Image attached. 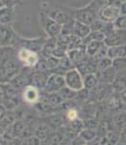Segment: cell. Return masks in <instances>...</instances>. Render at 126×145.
I'll use <instances>...</instances> for the list:
<instances>
[{"label": "cell", "instance_id": "obj_1", "mask_svg": "<svg viewBox=\"0 0 126 145\" xmlns=\"http://www.w3.org/2000/svg\"><path fill=\"white\" fill-rule=\"evenodd\" d=\"M105 44L108 46H121L126 45V29H114L105 37Z\"/></svg>", "mask_w": 126, "mask_h": 145}, {"label": "cell", "instance_id": "obj_2", "mask_svg": "<svg viewBox=\"0 0 126 145\" xmlns=\"http://www.w3.org/2000/svg\"><path fill=\"white\" fill-rule=\"evenodd\" d=\"M99 14L104 21L113 22L121 15V8L119 6H105L100 10Z\"/></svg>", "mask_w": 126, "mask_h": 145}, {"label": "cell", "instance_id": "obj_3", "mask_svg": "<svg viewBox=\"0 0 126 145\" xmlns=\"http://www.w3.org/2000/svg\"><path fill=\"white\" fill-rule=\"evenodd\" d=\"M67 84L74 89H80L83 85L80 75L77 71H71L67 75Z\"/></svg>", "mask_w": 126, "mask_h": 145}, {"label": "cell", "instance_id": "obj_4", "mask_svg": "<svg viewBox=\"0 0 126 145\" xmlns=\"http://www.w3.org/2000/svg\"><path fill=\"white\" fill-rule=\"evenodd\" d=\"M108 57L111 59L116 58H124L126 57V45H121V46H112L108 49Z\"/></svg>", "mask_w": 126, "mask_h": 145}, {"label": "cell", "instance_id": "obj_5", "mask_svg": "<svg viewBox=\"0 0 126 145\" xmlns=\"http://www.w3.org/2000/svg\"><path fill=\"white\" fill-rule=\"evenodd\" d=\"M19 58L21 59L26 65H34L37 61L36 54H34V52H32V51L26 50V49H21V50H20Z\"/></svg>", "mask_w": 126, "mask_h": 145}, {"label": "cell", "instance_id": "obj_6", "mask_svg": "<svg viewBox=\"0 0 126 145\" xmlns=\"http://www.w3.org/2000/svg\"><path fill=\"white\" fill-rule=\"evenodd\" d=\"M37 97H38V94H37V91L35 87H28L24 92V99L28 103H34L37 101Z\"/></svg>", "mask_w": 126, "mask_h": 145}, {"label": "cell", "instance_id": "obj_7", "mask_svg": "<svg viewBox=\"0 0 126 145\" xmlns=\"http://www.w3.org/2000/svg\"><path fill=\"white\" fill-rule=\"evenodd\" d=\"M113 87L116 92H122L126 89V78H117L113 82Z\"/></svg>", "mask_w": 126, "mask_h": 145}, {"label": "cell", "instance_id": "obj_8", "mask_svg": "<svg viewBox=\"0 0 126 145\" xmlns=\"http://www.w3.org/2000/svg\"><path fill=\"white\" fill-rule=\"evenodd\" d=\"M115 71H116V69L115 68H112V67L103 70L104 81H106V82H113L114 79H115Z\"/></svg>", "mask_w": 126, "mask_h": 145}, {"label": "cell", "instance_id": "obj_9", "mask_svg": "<svg viewBox=\"0 0 126 145\" xmlns=\"http://www.w3.org/2000/svg\"><path fill=\"white\" fill-rule=\"evenodd\" d=\"M114 26L115 29H126V14H121L114 21Z\"/></svg>", "mask_w": 126, "mask_h": 145}, {"label": "cell", "instance_id": "obj_10", "mask_svg": "<svg viewBox=\"0 0 126 145\" xmlns=\"http://www.w3.org/2000/svg\"><path fill=\"white\" fill-rule=\"evenodd\" d=\"M100 48H101V43L99 40L92 42L88 46V52H89L90 55H96V52H99Z\"/></svg>", "mask_w": 126, "mask_h": 145}, {"label": "cell", "instance_id": "obj_11", "mask_svg": "<svg viewBox=\"0 0 126 145\" xmlns=\"http://www.w3.org/2000/svg\"><path fill=\"white\" fill-rule=\"evenodd\" d=\"M113 65L116 70H124L126 68V57L124 58H116L113 61Z\"/></svg>", "mask_w": 126, "mask_h": 145}, {"label": "cell", "instance_id": "obj_12", "mask_svg": "<svg viewBox=\"0 0 126 145\" xmlns=\"http://www.w3.org/2000/svg\"><path fill=\"white\" fill-rule=\"evenodd\" d=\"M112 65H113V61H112V59L110 57H106V58L103 57V58L101 59V61L99 62V67L102 70H105L108 68H111Z\"/></svg>", "mask_w": 126, "mask_h": 145}, {"label": "cell", "instance_id": "obj_13", "mask_svg": "<svg viewBox=\"0 0 126 145\" xmlns=\"http://www.w3.org/2000/svg\"><path fill=\"white\" fill-rule=\"evenodd\" d=\"M96 78L93 74L87 75V78H86V86L89 87V88H92V87L96 85Z\"/></svg>", "mask_w": 126, "mask_h": 145}, {"label": "cell", "instance_id": "obj_14", "mask_svg": "<svg viewBox=\"0 0 126 145\" xmlns=\"http://www.w3.org/2000/svg\"><path fill=\"white\" fill-rule=\"evenodd\" d=\"M77 117H78V112H77V110H75V109H70V110L68 111V119H69V120H75Z\"/></svg>", "mask_w": 126, "mask_h": 145}, {"label": "cell", "instance_id": "obj_15", "mask_svg": "<svg viewBox=\"0 0 126 145\" xmlns=\"http://www.w3.org/2000/svg\"><path fill=\"white\" fill-rule=\"evenodd\" d=\"M83 135H84V138H87L86 141H90V140H92V138L96 137V134L92 132V131H90V130H86L84 131V133H83Z\"/></svg>", "mask_w": 126, "mask_h": 145}, {"label": "cell", "instance_id": "obj_16", "mask_svg": "<svg viewBox=\"0 0 126 145\" xmlns=\"http://www.w3.org/2000/svg\"><path fill=\"white\" fill-rule=\"evenodd\" d=\"M119 97H121V99H122L123 104H124V105H126V89H124V91H122V92H121Z\"/></svg>", "mask_w": 126, "mask_h": 145}, {"label": "cell", "instance_id": "obj_17", "mask_svg": "<svg viewBox=\"0 0 126 145\" xmlns=\"http://www.w3.org/2000/svg\"><path fill=\"white\" fill-rule=\"evenodd\" d=\"M119 8H121V14H126V1L123 2V3L119 6Z\"/></svg>", "mask_w": 126, "mask_h": 145}, {"label": "cell", "instance_id": "obj_18", "mask_svg": "<svg viewBox=\"0 0 126 145\" xmlns=\"http://www.w3.org/2000/svg\"><path fill=\"white\" fill-rule=\"evenodd\" d=\"M122 140H123V143L126 145V131H124L122 133Z\"/></svg>", "mask_w": 126, "mask_h": 145}]
</instances>
